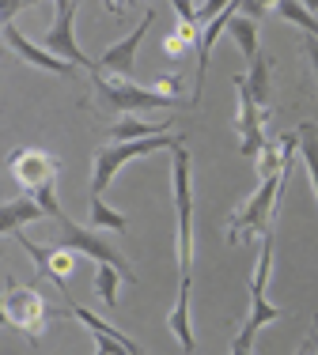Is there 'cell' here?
Returning <instances> with one entry per match:
<instances>
[{"label": "cell", "mask_w": 318, "mask_h": 355, "mask_svg": "<svg viewBox=\"0 0 318 355\" xmlns=\"http://www.w3.org/2000/svg\"><path fill=\"white\" fill-rule=\"evenodd\" d=\"M91 87H95V98L106 114H140V110H182V106H194L190 98H167L152 87H140L133 80H122V76H103L95 72L91 76Z\"/></svg>", "instance_id": "1"}, {"label": "cell", "mask_w": 318, "mask_h": 355, "mask_svg": "<svg viewBox=\"0 0 318 355\" xmlns=\"http://www.w3.org/2000/svg\"><path fill=\"white\" fill-rule=\"evenodd\" d=\"M171 178H174V212H178V268L190 280L194 268V185H190V151H171Z\"/></svg>", "instance_id": "2"}, {"label": "cell", "mask_w": 318, "mask_h": 355, "mask_svg": "<svg viewBox=\"0 0 318 355\" xmlns=\"http://www.w3.org/2000/svg\"><path fill=\"white\" fill-rule=\"evenodd\" d=\"M288 174H292V166L281 178H265V182L258 185L254 197L228 219V242H246V239H254V234H269V216L277 212V200H281V189H284V182H288Z\"/></svg>", "instance_id": "3"}, {"label": "cell", "mask_w": 318, "mask_h": 355, "mask_svg": "<svg viewBox=\"0 0 318 355\" xmlns=\"http://www.w3.org/2000/svg\"><path fill=\"white\" fill-rule=\"evenodd\" d=\"M182 137H152V140H137V144H106V148L95 151V174H91V197H103L106 185L114 182V174L122 171L125 163H133V159L140 155H152V151H174L182 148Z\"/></svg>", "instance_id": "4"}, {"label": "cell", "mask_w": 318, "mask_h": 355, "mask_svg": "<svg viewBox=\"0 0 318 355\" xmlns=\"http://www.w3.org/2000/svg\"><path fill=\"white\" fill-rule=\"evenodd\" d=\"M49 314H53V310L46 306V299H42L35 287H19L15 276H8V295H4V321L8 325L19 329L31 344H38L42 333H46Z\"/></svg>", "instance_id": "5"}, {"label": "cell", "mask_w": 318, "mask_h": 355, "mask_svg": "<svg viewBox=\"0 0 318 355\" xmlns=\"http://www.w3.org/2000/svg\"><path fill=\"white\" fill-rule=\"evenodd\" d=\"M49 219H53V223L61 227V239H57V246H69V250H76V253H87L91 261H99V265H114V268H118V272L125 276V280H137V272L129 268V261H125L122 253L114 250L106 239H99V234L91 231V227L72 223V219L65 216L61 208H57V212L49 216Z\"/></svg>", "instance_id": "6"}, {"label": "cell", "mask_w": 318, "mask_h": 355, "mask_svg": "<svg viewBox=\"0 0 318 355\" xmlns=\"http://www.w3.org/2000/svg\"><path fill=\"white\" fill-rule=\"evenodd\" d=\"M8 171H12L15 185H19L27 197H35V193L57 185L61 163H57V155H49V151H42V148H19V151L8 155Z\"/></svg>", "instance_id": "7"}, {"label": "cell", "mask_w": 318, "mask_h": 355, "mask_svg": "<svg viewBox=\"0 0 318 355\" xmlns=\"http://www.w3.org/2000/svg\"><path fill=\"white\" fill-rule=\"evenodd\" d=\"M53 12H57V19H53V27L46 31V38H42V46H46L53 57H61V61L76 64V69H87L91 76H95V72H99V61H91L87 53H80V46H76V35H72V19H76V4H72V0H57V4H53Z\"/></svg>", "instance_id": "8"}, {"label": "cell", "mask_w": 318, "mask_h": 355, "mask_svg": "<svg viewBox=\"0 0 318 355\" xmlns=\"http://www.w3.org/2000/svg\"><path fill=\"white\" fill-rule=\"evenodd\" d=\"M269 268H273V234H262V253H258V268H254V280H250V318L242 321V329H250V333H258L262 325L284 318V310L265 299Z\"/></svg>", "instance_id": "9"}, {"label": "cell", "mask_w": 318, "mask_h": 355, "mask_svg": "<svg viewBox=\"0 0 318 355\" xmlns=\"http://www.w3.org/2000/svg\"><path fill=\"white\" fill-rule=\"evenodd\" d=\"M12 239L31 253V261L38 265V276L53 280L57 287H61V299L69 302V299H72V291H69V276H72V268H76V250H69V246H35V242H31L27 234H12Z\"/></svg>", "instance_id": "10"}, {"label": "cell", "mask_w": 318, "mask_h": 355, "mask_svg": "<svg viewBox=\"0 0 318 355\" xmlns=\"http://www.w3.org/2000/svg\"><path fill=\"white\" fill-rule=\"evenodd\" d=\"M156 23V8H144V15H140L137 31H129L122 42H114V46H106V53L99 57V72H110V76H122V80H133V72H137V49L140 42H144V35L152 31Z\"/></svg>", "instance_id": "11"}, {"label": "cell", "mask_w": 318, "mask_h": 355, "mask_svg": "<svg viewBox=\"0 0 318 355\" xmlns=\"http://www.w3.org/2000/svg\"><path fill=\"white\" fill-rule=\"evenodd\" d=\"M235 91H239V137H242V155L246 159H258L265 151V132H262V121H265V114L258 110V103H254V95H250V87H246V76H235Z\"/></svg>", "instance_id": "12"}, {"label": "cell", "mask_w": 318, "mask_h": 355, "mask_svg": "<svg viewBox=\"0 0 318 355\" xmlns=\"http://www.w3.org/2000/svg\"><path fill=\"white\" fill-rule=\"evenodd\" d=\"M4 42H8V49L12 53H19L27 64H35V69H42V72H57V76H76V64H69V61H61V57H53L46 46H35L31 38H23L19 31L8 23L4 27Z\"/></svg>", "instance_id": "13"}, {"label": "cell", "mask_w": 318, "mask_h": 355, "mask_svg": "<svg viewBox=\"0 0 318 355\" xmlns=\"http://www.w3.org/2000/svg\"><path fill=\"white\" fill-rule=\"evenodd\" d=\"M167 325H171L174 340L182 344V352H186V355L197 348L194 329H190V280H182V287H178V302H174V310H171V318H167Z\"/></svg>", "instance_id": "14"}, {"label": "cell", "mask_w": 318, "mask_h": 355, "mask_svg": "<svg viewBox=\"0 0 318 355\" xmlns=\"http://www.w3.org/2000/svg\"><path fill=\"white\" fill-rule=\"evenodd\" d=\"M171 121H140V117H122L118 125H110V140L114 144H137V140H152V137H167Z\"/></svg>", "instance_id": "15"}, {"label": "cell", "mask_w": 318, "mask_h": 355, "mask_svg": "<svg viewBox=\"0 0 318 355\" xmlns=\"http://www.w3.org/2000/svg\"><path fill=\"white\" fill-rule=\"evenodd\" d=\"M0 216H4V234H19L23 223L46 219V208H42L38 200H31V197H15V200H8V205L0 208Z\"/></svg>", "instance_id": "16"}, {"label": "cell", "mask_w": 318, "mask_h": 355, "mask_svg": "<svg viewBox=\"0 0 318 355\" xmlns=\"http://www.w3.org/2000/svg\"><path fill=\"white\" fill-rule=\"evenodd\" d=\"M246 87H250V95H254V103H258V110H269V57L265 53H258V61L250 64V72H246ZM269 117V114H265Z\"/></svg>", "instance_id": "17"}, {"label": "cell", "mask_w": 318, "mask_h": 355, "mask_svg": "<svg viewBox=\"0 0 318 355\" xmlns=\"http://www.w3.org/2000/svg\"><path fill=\"white\" fill-rule=\"evenodd\" d=\"M228 35L235 38V46L242 49V57H246V64H254L258 61V23L254 19H246V15H235V19L228 23Z\"/></svg>", "instance_id": "18"}, {"label": "cell", "mask_w": 318, "mask_h": 355, "mask_svg": "<svg viewBox=\"0 0 318 355\" xmlns=\"http://www.w3.org/2000/svg\"><path fill=\"white\" fill-rule=\"evenodd\" d=\"M296 132H299V151H303V166H307V174H311L315 197H318V125L303 121Z\"/></svg>", "instance_id": "19"}, {"label": "cell", "mask_w": 318, "mask_h": 355, "mask_svg": "<svg viewBox=\"0 0 318 355\" xmlns=\"http://www.w3.org/2000/svg\"><path fill=\"white\" fill-rule=\"evenodd\" d=\"M273 12L284 15L288 23H296L299 31H307V38L318 42V19H315V12H311L307 4H296V0H281V4H273Z\"/></svg>", "instance_id": "20"}, {"label": "cell", "mask_w": 318, "mask_h": 355, "mask_svg": "<svg viewBox=\"0 0 318 355\" xmlns=\"http://www.w3.org/2000/svg\"><path fill=\"white\" fill-rule=\"evenodd\" d=\"M91 231H125V216L103 205V197H91Z\"/></svg>", "instance_id": "21"}, {"label": "cell", "mask_w": 318, "mask_h": 355, "mask_svg": "<svg viewBox=\"0 0 318 355\" xmlns=\"http://www.w3.org/2000/svg\"><path fill=\"white\" fill-rule=\"evenodd\" d=\"M118 280H125V276L114 265H99L95 268V295L106 302V306H118Z\"/></svg>", "instance_id": "22"}, {"label": "cell", "mask_w": 318, "mask_h": 355, "mask_svg": "<svg viewBox=\"0 0 318 355\" xmlns=\"http://www.w3.org/2000/svg\"><path fill=\"white\" fill-rule=\"evenodd\" d=\"M194 46H201L197 27H194V23H178V31H174V35H167L163 53H167V57H182L186 49H194Z\"/></svg>", "instance_id": "23"}, {"label": "cell", "mask_w": 318, "mask_h": 355, "mask_svg": "<svg viewBox=\"0 0 318 355\" xmlns=\"http://www.w3.org/2000/svg\"><path fill=\"white\" fill-rule=\"evenodd\" d=\"M152 91H159V95H167V98H182V76H159L152 83ZM190 103H194V98H190Z\"/></svg>", "instance_id": "24"}, {"label": "cell", "mask_w": 318, "mask_h": 355, "mask_svg": "<svg viewBox=\"0 0 318 355\" xmlns=\"http://www.w3.org/2000/svg\"><path fill=\"white\" fill-rule=\"evenodd\" d=\"M273 4H265V0H239V15H246V19H262L265 12H269Z\"/></svg>", "instance_id": "25"}, {"label": "cell", "mask_w": 318, "mask_h": 355, "mask_svg": "<svg viewBox=\"0 0 318 355\" xmlns=\"http://www.w3.org/2000/svg\"><path fill=\"white\" fill-rule=\"evenodd\" d=\"M174 12H178L182 23H194L197 27V4H186V0H174Z\"/></svg>", "instance_id": "26"}, {"label": "cell", "mask_w": 318, "mask_h": 355, "mask_svg": "<svg viewBox=\"0 0 318 355\" xmlns=\"http://www.w3.org/2000/svg\"><path fill=\"white\" fill-rule=\"evenodd\" d=\"M303 53L311 57V64H315V80H318V42H315V38H307V42H303Z\"/></svg>", "instance_id": "27"}, {"label": "cell", "mask_w": 318, "mask_h": 355, "mask_svg": "<svg viewBox=\"0 0 318 355\" xmlns=\"http://www.w3.org/2000/svg\"><path fill=\"white\" fill-rule=\"evenodd\" d=\"M15 12H19V4H8V8H4V15H0V19H4V27H8V19H12Z\"/></svg>", "instance_id": "28"}, {"label": "cell", "mask_w": 318, "mask_h": 355, "mask_svg": "<svg viewBox=\"0 0 318 355\" xmlns=\"http://www.w3.org/2000/svg\"><path fill=\"white\" fill-rule=\"evenodd\" d=\"M299 355H315V348H311V344H303V348H299Z\"/></svg>", "instance_id": "29"}, {"label": "cell", "mask_w": 318, "mask_h": 355, "mask_svg": "<svg viewBox=\"0 0 318 355\" xmlns=\"http://www.w3.org/2000/svg\"><path fill=\"white\" fill-rule=\"evenodd\" d=\"M95 355H106V352H103V348H95Z\"/></svg>", "instance_id": "30"}]
</instances>
